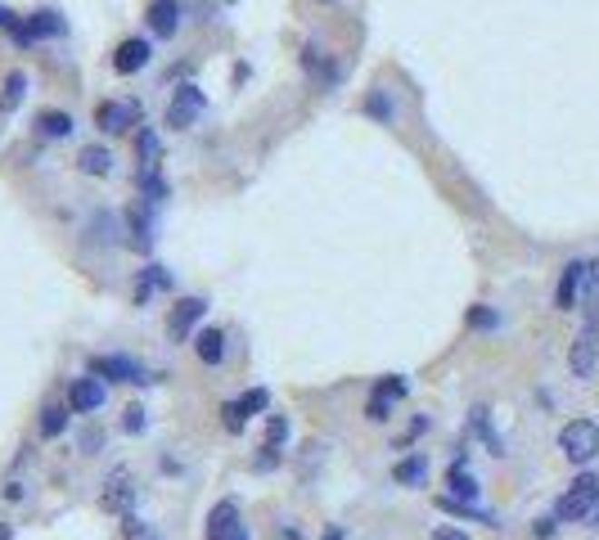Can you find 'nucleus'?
<instances>
[{
  "instance_id": "1",
  "label": "nucleus",
  "mask_w": 599,
  "mask_h": 540,
  "mask_svg": "<svg viewBox=\"0 0 599 540\" xmlns=\"http://www.w3.org/2000/svg\"><path fill=\"white\" fill-rule=\"evenodd\" d=\"M599 514V477L595 473H582L555 505V523H586Z\"/></svg>"
},
{
  "instance_id": "2",
  "label": "nucleus",
  "mask_w": 599,
  "mask_h": 540,
  "mask_svg": "<svg viewBox=\"0 0 599 540\" xmlns=\"http://www.w3.org/2000/svg\"><path fill=\"white\" fill-rule=\"evenodd\" d=\"M559 450H564L573 464H591L599 455V423L595 419H573V423H564Z\"/></svg>"
},
{
  "instance_id": "3",
  "label": "nucleus",
  "mask_w": 599,
  "mask_h": 540,
  "mask_svg": "<svg viewBox=\"0 0 599 540\" xmlns=\"http://www.w3.org/2000/svg\"><path fill=\"white\" fill-rule=\"evenodd\" d=\"M208 109V100H203V91L199 86H181L176 91V100L167 104V127H176V131H185L199 113Z\"/></svg>"
},
{
  "instance_id": "4",
  "label": "nucleus",
  "mask_w": 599,
  "mask_h": 540,
  "mask_svg": "<svg viewBox=\"0 0 599 540\" xmlns=\"http://www.w3.org/2000/svg\"><path fill=\"white\" fill-rule=\"evenodd\" d=\"M208 540H248V527L240 523V505L235 500H221L208 514Z\"/></svg>"
},
{
  "instance_id": "5",
  "label": "nucleus",
  "mask_w": 599,
  "mask_h": 540,
  "mask_svg": "<svg viewBox=\"0 0 599 540\" xmlns=\"http://www.w3.org/2000/svg\"><path fill=\"white\" fill-rule=\"evenodd\" d=\"M95 379H113V383H149V374L131 361V356H95L91 361Z\"/></svg>"
},
{
  "instance_id": "6",
  "label": "nucleus",
  "mask_w": 599,
  "mask_h": 540,
  "mask_svg": "<svg viewBox=\"0 0 599 540\" xmlns=\"http://www.w3.org/2000/svg\"><path fill=\"white\" fill-rule=\"evenodd\" d=\"M595 361H599V329H582V333H577V342H573L568 365H573V374H577V379H591V374H595Z\"/></svg>"
},
{
  "instance_id": "7",
  "label": "nucleus",
  "mask_w": 599,
  "mask_h": 540,
  "mask_svg": "<svg viewBox=\"0 0 599 540\" xmlns=\"http://www.w3.org/2000/svg\"><path fill=\"white\" fill-rule=\"evenodd\" d=\"M582 284H586V262H568L564 275H559V288H555V306L573 311L582 302Z\"/></svg>"
},
{
  "instance_id": "8",
  "label": "nucleus",
  "mask_w": 599,
  "mask_h": 540,
  "mask_svg": "<svg viewBox=\"0 0 599 540\" xmlns=\"http://www.w3.org/2000/svg\"><path fill=\"white\" fill-rule=\"evenodd\" d=\"M203 311H208V302L203 297H181L176 306H172V315H167V329H172V338H185L199 320H203Z\"/></svg>"
},
{
  "instance_id": "9",
  "label": "nucleus",
  "mask_w": 599,
  "mask_h": 540,
  "mask_svg": "<svg viewBox=\"0 0 599 540\" xmlns=\"http://www.w3.org/2000/svg\"><path fill=\"white\" fill-rule=\"evenodd\" d=\"M406 397V379H383L378 388H374V397L365 405V414L374 419V423H383L388 414H392V401H401Z\"/></svg>"
},
{
  "instance_id": "10",
  "label": "nucleus",
  "mask_w": 599,
  "mask_h": 540,
  "mask_svg": "<svg viewBox=\"0 0 599 540\" xmlns=\"http://www.w3.org/2000/svg\"><path fill=\"white\" fill-rule=\"evenodd\" d=\"M68 405H73L77 414L100 410V405H104V379H77L73 392H68Z\"/></svg>"
},
{
  "instance_id": "11",
  "label": "nucleus",
  "mask_w": 599,
  "mask_h": 540,
  "mask_svg": "<svg viewBox=\"0 0 599 540\" xmlns=\"http://www.w3.org/2000/svg\"><path fill=\"white\" fill-rule=\"evenodd\" d=\"M149 27H153V36H176L181 5L176 0H149Z\"/></svg>"
},
{
  "instance_id": "12",
  "label": "nucleus",
  "mask_w": 599,
  "mask_h": 540,
  "mask_svg": "<svg viewBox=\"0 0 599 540\" xmlns=\"http://www.w3.org/2000/svg\"><path fill=\"white\" fill-rule=\"evenodd\" d=\"M149 63V41H140V36H131V41H122L118 54H113V68H118L122 77H131V72H140Z\"/></svg>"
},
{
  "instance_id": "13",
  "label": "nucleus",
  "mask_w": 599,
  "mask_h": 540,
  "mask_svg": "<svg viewBox=\"0 0 599 540\" xmlns=\"http://www.w3.org/2000/svg\"><path fill=\"white\" fill-rule=\"evenodd\" d=\"M95 122H100L104 131H126V127L140 122V109H135V104H100V109H95Z\"/></svg>"
},
{
  "instance_id": "14",
  "label": "nucleus",
  "mask_w": 599,
  "mask_h": 540,
  "mask_svg": "<svg viewBox=\"0 0 599 540\" xmlns=\"http://www.w3.org/2000/svg\"><path fill=\"white\" fill-rule=\"evenodd\" d=\"M64 27H68V23H64L54 9H36V14L23 23V32H27V45H32L36 36H64Z\"/></svg>"
},
{
  "instance_id": "15",
  "label": "nucleus",
  "mask_w": 599,
  "mask_h": 540,
  "mask_svg": "<svg viewBox=\"0 0 599 540\" xmlns=\"http://www.w3.org/2000/svg\"><path fill=\"white\" fill-rule=\"evenodd\" d=\"M194 352H199L203 365H221V356H226V333H221V329H203V333L194 338Z\"/></svg>"
},
{
  "instance_id": "16",
  "label": "nucleus",
  "mask_w": 599,
  "mask_h": 540,
  "mask_svg": "<svg viewBox=\"0 0 599 540\" xmlns=\"http://www.w3.org/2000/svg\"><path fill=\"white\" fill-rule=\"evenodd\" d=\"M582 306H586V329H599V262H591V266H586Z\"/></svg>"
},
{
  "instance_id": "17",
  "label": "nucleus",
  "mask_w": 599,
  "mask_h": 540,
  "mask_svg": "<svg viewBox=\"0 0 599 540\" xmlns=\"http://www.w3.org/2000/svg\"><path fill=\"white\" fill-rule=\"evenodd\" d=\"M77 167H82L86 176H109V171H113V153L100 149V144H86V149L77 153Z\"/></svg>"
},
{
  "instance_id": "18",
  "label": "nucleus",
  "mask_w": 599,
  "mask_h": 540,
  "mask_svg": "<svg viewBox=\"0 0 599 540\" xmlns=\"http://www.w3.org/2000/svg\"><path fill=\"white\" fill-rule=\"evenodd\" d=\"M447 482H451V491H456V500H478V482H474V473L465 468V459H456V464H451V473H447Z\"/></svg>"
},
{
  "instance_id": "19",
  "label": "nucleus",
  "mask_w": 599,
  "mask_h": 540,
  "mask_svg": "<svg viewBox=\"0 0 599 540\" xmlns=\"http://www.w3.org/2000/svg\"><path fill=\"white\" fill-rule=\"evenodd\" d=\"M392 477H397L401 487H419V482L428 477V459H424V455H410V459H401V464L392 468Z\"/></svg>"
},
{
  "instance_id": "20",
  "label": "nucleus",
  "mask_w": 599,
  "mask_h": 540,
  "mask_svg": "<svg viewBox=\"0 0 599 540\" xmlns=\"http://www.w3.org/2000/svg\"><path fill=\"white\" fill-rule=\"evenodd\" d=\"M36 127L45 140H64V135H73V118L68 113H59V109H45L41 118H36Z\"/></svg>"
},
{
  "instance_id": "21",
  "label": "nucleus",
  "mask_w": 599,
  "mask_h": 540,
  "mask_svg": "<svg viewBox=\"0 0 599 540\" xmlns=\"http://www.w3.org/2000/svg\"><path fill=\"white\" fill-rule=\"evenodd\" d=\"M284 437H289V419H280V414H275V419L266 423V441H261V450H266V455H261V468L275 459V450L284 446Z\"/></svg>"
},
{
  "instance_id": "22",
  "label": "nucleus",
  "mask_w": 599,
  "mask_h": 540,
  "mask_svg": "<svg viewBox=\"0 0 599 540\" xmlns=\"http://www.w3.org/2000/svg\"><path fill=\"white\" fill-rule=\"evenodd\" d=\"M135 158H140V167H158V158H162V144L149 127H140V135H135Z\"/></svg>"
},
{
  "instance_id": "23",
  "label": "nucleus",
  "mask_w": 599,
  "mask_h": 540,
  "mask_svg": "<svg viewBox=\"0 0 599 540\" xmlns=\"http://www.w3.org/2000/svg\"><path fill=\"white\" fill-rule=\"evenodd\" d=\"M23 91H27V77H23V72H9V77H5L0 109H5V113H9V109H18V104H23Z\"/></svg>"
},
{
  "instance_id": "24",
  "label": "nucleus",
  "mask_w": 599,
  "mask_h": 540,
  "mask_svg": "<svg viewBox=\"0 0 599 540\" xmlns=\"http://www.w3.org/2000/svg\"><path fill=\"white\" fill-rule=\"evenodd\" d=\"M131 496H135V491L126 487V473H118V477H113V491L104 496V509H113V514H126V505H131Z\"/></svg>"
},
{
  "instance_id": "25",
  "label": "nucleus",
  "mask_w": 599,
  "mask_h": 540,
  "mask_svg": "<svg viewBox=\"0 0 599 540\" xmlns=\"http://www.w3.org/2000/svg\"><path fill=\"white\" fill-rule=\"evenodd\" d=\"M68 428V410L64 405H45V414H41V432L45 437H59Z\"/></svg>"
},
{
  "instance_id": "26",
  "label": "nucleus",
  "mask_w": 599,
  "mask_h": 540,
  "mask_svg": "<svg viewBox=\"0 0 599 540\" xmlns=\"http://www.w3.org/2000/svg\"><path fill=\"white\" fill-rule=\"evenodd\" d=\"M235 405H240L243 414H261V410L270 405V397H266V392L257 388V392H248V397H240V401H235Z\"/></svg>"
},
{
  "instance_id": "27",
  "label": "nucleus",
  "mask_w": 599,
  "mask_h": 540,
  "mask_svg": "<svg viewBox=\"0 0 599 540\" xmlns=\"http://www.w3.org/2000/svg\"><path fill=\"white\" fill-rule=\"evenodd\" d=\"M469 324H474V329H496V324H500V315H496V311H486V306H474V311H469Z\"/></svg>"
},
{
  "instance_id": "28",
  "label": "nucleus",
  "mask_w": 599,
  "mask_h": 540,
  "mask_svg": "<svg viewBox=\"0 0 599 540\" xmlns=\"http://www.w3.org/2000/svg\"><path fill=\"white\" fill-rule=\"evenodd\" d=\"M122 428H126V432H144V410H140V405H131V410H126V419H122Z\"/></svg>"
},
{
  "instance_id": "29",
  "label": "nucleus",
  "mask_w": 599,
  "mask_h": 540,
  "mask_svg": "<svg viewBox=\"0 0 599 540\" xmlns=\"http://www.w3.org/2000/svg\"><path fill=\"white\" fill-rule=\"evenodd\" d=\"M221 414H226V428H231V432H243V410H240V405L231 401Z\"/></svg>"
},
{
  "instance_id": "30",
  "label": "nucleus",
  "mask_w": 599,
  "mask_h": 540,
  "mask_svg": "<svg viewBox=\"0 0 599 540\" xmlns=\"http://www.w3.org/2000/svg\"><path fill=\"white\" fill-rule=\"evenodd\" d=\"M365 109H369L374 118H392V109H388V100H383V95H369V104H365Z\"/></svg>"
},
{
  "instance_id": "31",
  "label": "nucleus",
  "mask_w": 599,
  "mask_h": 540,
  "mask_svg": "<svg viewBox=\"0 0 599 540\" xmlns=\"http://www.w3.org/2000/svg\"><path fill=\"white\" fill-rule=\"evenodd\" d=\"M433 540H469V536H465V532H456V527H437Z\"/></svg>"
},
{
  "instance_id": "32",
  "label": "nucleus",
  "mask_w": 599,
  "mask_h": 540,
  "mask_svg": "<svg viewBox=\"0 0 599 540\" xmlns=\"http://www.w3.org/2000/svg\"><path fill=\"white\" fill-rule=\"evenodd\" d=\"M9 23H14V14H9V9L0 5V27H9Z\"/></svg>"
},
{
  "instance_id": "33",
  "label": "nucleus",
  "mask_w": 599,
  "mask_h": 540,
  "mask_svg": "<svg viewBox=\"0 0 599 540\" xmlns=\"http://www.w3.org/2000/svg\"><path fill=\"white\" fill-rule=\"evenodd\" d=\"M0 540H9V527H0Z\"/></svg>"
},
{
  "instance_id": "34",
  "label": "nucleus",
  "mask_w": 599,
  "mask_h": 540,
  "mask_svg": "<svg viewBox=\"0 0 599 540\" xmlns=\"http://www.w3.org/2000/svg\"><path fill=\"white\" fill-rule=\"evenodd\" d=\"M325 540H343V536H339V532H329V536H325Z\"/></svg>"
}]
</instances>
